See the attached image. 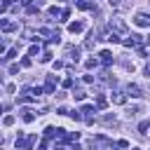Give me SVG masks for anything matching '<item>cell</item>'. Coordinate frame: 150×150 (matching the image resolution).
<instances>
[{
    "instance_id": "obj_1",
    "label": "cell",
    "mask_w": 150,
    "mask_h": 150,
    "mask_svg": "<svg viewBox=\"0 0 150 150\" xmlns=\"http://www.w3.org/2000/svg\"><path fill=\"white\" fill-rule=\"evenodd\" d=\"M110 28H112V33H117V35H127V33H129L124 19H120V16H112V19H110Z\"/></svg>"
},
{
    "instance_id": "obj_2",
    "label": "cell",
    "mask_w": 150,
    "mask_h": 150,
    "mask_svg": "<svg viewBox=\"0 0 150 150\" xmlns=\"http://www.w3.org/2000/svg\"><path fill=\"white\" fill-rule=\"evenodd\" d=\"M134 24H136L138 28H150V14H145V12H136Z\"/></svg>"
},
{
    "instance_id": "obj_3",
    "label": "cell",
    "mask_w": 150,
    "mask_h": 150,
    "mask_svg": "<svg viewBox=\"0 0 150 150\" xmlns=\"http://www.w3.org/2000/svg\"><path fill=\"white\" fill-rule=\"evenodd\" d=\"M127 94H129L131 99H141V96H143V89H141L138 85H129V87H127Z\"/></svg>"
},
{
    "instance_id": "obj_4",
    "label": "cell",
    "mask_w": 150,
    "mask_h": 150,
    "mask_svg": "<svg viewBox=\"0 0 150 150\" xmlns=\"http://www.w3.org/2000/svg\"><path fill=\"white\" fill-rule=\"evenodd\" d=\"M54 89H56V78H54V75H49V78H47V85H45V94H54Z\"/></svg>"
},
{
    "instance_id": "obj_5",
    "label": "cell",
    "mask_w": 150,
    "mask_h": 150,
    "mask_svg": "<svg viewBox=\"0 0 150 150\" xmlns=\"http://www.w3.org/2000/svg\"><path fill=\"white\" fill-rule=\"evenodd\" d=\"M101 124H106V127H115V124H117V117L108 112V115H103V117H101Z\"/></svg>"
},
{
    "instance_id": "obj_6",
    "label": "cell",
    "mask_w": 150,
    "mask_h": 150,
    "mask_svg": "<svg viewBox=\"0 0 150 150\" xmlns=\"http://www.w3.org/2000/svg\"><path fill=\"white\" fill-rule=\"evenodd\" d=\"M68 31H70L73 35H75V33H82V31H85V24H82V21H73V24H68Z\"/></svg>"
},
{
    "instance_id": "obj_7",
    "label": "cell",
    "mask_w": 150,
    "mask_h": 150,
    "mask_svg": "<svg viewBox=\"0 0 150 150\" xmlns=\"http://www.w3.org/2000/svg\"><path fill=\"white\" fill-rule=\"evenodd\" d=\"M110 99H112V103H117V106H124V103H127V96H124V94H120V91H115Z\"/></svg>"
},
{
    "instance_id": "obj_8",
    "label": "cell",
    "mask_w": 150,
    "mask_h": 150,
    "mask_svg": "<svg viewBox=\"0 0 150 150\" xmlns=\"http://www.w3.org/2000/svg\"><path fill=\"white\" fill-rule=\"evenodd\" d=\"M99 56H101V61H103V63H106V66H110V63H112V54H110V52H108V49H106V52H101V54H99Z\"/></svg>"
},
{
    "instance_id": "obj_9",
    "label": "cell",
    "mask_w": 150,
    "mask_h": 150,
    "mask_svg": "<svg viewBox=\"0 0 150 150\" xmlns=\"http://www.w3.org/2000/svg\"><path fill=\"white\" fill-rule=\"evenodd\" d=\"M75 5H78L80 10H94V3H89V0H78Z\"/></svg>"
},
{
    "instance_id": "obj_10",
    "label": "cell",
    "mask_w": 150,
    "mask_h": 150,
    "mask_svg": "<svg viewBox=\"0 0 150 150\" xmlns=\"http://www.w3.org/2000/svg\"><path fill=\"white\" fill-rule=\"evenodd\" d=\"M21 112H24V122H33V120H35V112H33V110H28V108H24Z\"/></svg>"
},
{
    "instance_id": "obj_11",
    "label": "cell",
    "mask_w": 150,
    "mask_h": 150,
    "mask_svg": "<svg viewBox=\"0 0 150 150\" xmlns=\"http://www.w3.org/2000/svg\"><path fill=\"white\" fill-rule=\"evenodd\" d=\"M68 54H70V59H73V61H80V49H78V47H75V49L70 47V49H68Z\"/></svg>"
},
{
    "instance_id": "obj_12",
    "label": "cell",
    "mask_w": 150,
    "mask_h": 150,
    "mask_svg": "<svg viewBox=\"0 0 150 150\" xmlns=\"http://www.w3.org/2000/svg\"><path fill=\"white\" fill-rule=\"evenodd\" d=\"M80 112H85V115H91V112H96V106H82Z\"/></svg>"
},
{
    "instance_id": "obj_13",
    "label": "cell",
    "mask_w": 150,
    "mask_h": 150,
    "mask_svg": "<svg viewBox=\"0 0 150 150\" xmlns=\"http://www.w3.org/2000/svg\"><path fill=\"white\" fill-rule=\"evenodd\" d=\"M31 94H33V99H38V96H42V94H45V89H42V87H33Z\"/></svg>"
},
{
    "instance_id": "obj_14",
    "label": "cell",
    "mask_w": 150,
    "mask_h": 150,
    "mask_svg": "<svg viewBox=\"0 0 150 150\" xmlns=\"http://www.w3.org/2000/svg\"><path fill=\"white\" fill-rule=\"evenodd\" d=\"M94 45H96V40H94V33H91V38H87L85 47H87V49H94Z\"/></svg>"
},
{
    "instance_id": "obj_15",
    "label": "cell",
    "mask_w": 150,
    "mask_h": 150,
    "mask_svg": "<svg viewBox=\"0 0 150 150\" xmlns=\"http://www.w3.org/2000/svg\"><path fill=\"white\" fill-rule=\"evenodd\" d=\"M85 66L91 70V68H96V66H99V61H96V59H87V61H85Z\"/></svg>"
},
{
    "instance_id": "obj_16",
    "label": "cell",
    "mask_w": 150,
    "mask_h": 150,
    "mask_svg": "<svg viewBox=\"0 0 150 150\" xmlns=\"http://www.w3.org/2000/svg\"><path fill=\"white\" fill-rule=\"evenodd\" d=\"M148 129H150V122H141V124H138V131H141V134H148Z\"/></svg>"
},
{
    "instance_id": "obj_17",
    "label": "cell",
    "mask_w": 150,
    "mask_h": 150,
    "mask_svg": "<svg viewBox=\"0 0 150 150\" xmlns=\"http://www.w3.org/2000/svg\"><path fill=\"white\" fill-rule=\"evenodd\" d=\"M73 96H75V101H85V96H87V94H85V91H75Z\"/></svg>"
},
{
    "instance_id": "obj_18",
    "label": "cell",
    "mask_w": 150,
    "mask_h": 150,
    "mask_svg": "<svg viewBox=\"0 0 150 150\" xmlns=\"http://www.w3.org/2000/svg\"><path fill=\"white\" fill-rule=\"evenodd\" d=\"M78 138H80L78 131H73V134H68V136H66V141H78Z\"/></svg>"
},
{
    "instance_id": "obj_19",
    "label": "cell",
    "mask_w": 150,
    "mask_h": 150,
    "mask_svg": "<svg viewBox=\"0 0 150 150\" xmlns=\"http://www.w3.org/2000/svg\"><path fill=\"white\" fill-rule=\"evenodd\" d=\"M54 134H56V129H54V127H47V129H45V136H47V138L54 136Z\"/></svg>"
},
{
    "instance_id": "obj_20",
    "label": "cell",
    "mask_w": 150,
    "mask_h": 150,
    "mask_svg": "<svg viewBox=\"0 0 150 150\" xmlns=\"http://www.w3.org/2000/svg\"><path fill=\"white\" fill-rule=\"evenodd\" d=\"M68 16H70V10H63V12H61V19H59V21H68Z\"/></svg>"
},
{
    "instance_id": "obj_21",
    "label": "cell",
    "mask_w": 150,
    "mask_h": 150,
    "mask_svg": "<svg viewBox=\"0 0 150 150\" xmlns=\"http://www.w3.org/2000/svg\"><path fill=\"white\" fill-rule=\"evenodd\" d=\"M3 122H5V127H12V124H14V117H12V115H7Z\"/></svg>"
},
{
    "instance_id": "obj_22",
    "label": "cell",
    "mask_w": 150,
    "mask_h": 150,
    "mask_svg": "<svg viewBox=\"0 0 150 150\" xmlns=\"http://www.w3.org/2000/svg\"><path fill=\"white\" fill-rule=\"evenodd\" d=\"M14 56H16V49H10V52H7V56H5V61H10V59H14Z\"/></svg>"
},
{
    "instance_id": "obj_23",
    "label": "cell",
    "mask_w": 150,
    "mask_h": 150,
    "mask_svg": "<svg viewBox=\"0 0 150 150\" xmlns=\"http://www.w3.org/2000/svg\"><path fill=\"white\" fill-rule=\"evenodd\" d=\"M28 7V14H35L38 12V7H40V5H26Z\"/></svg>"
},
{
    "instance_id": "obj_24",
    "label": "cell",
    "mask_w": 150,
    "mask_h": 150,
    "mask_svg": "<svg viewBox=\"0 0 150 150\" xmlns=\"http://www.w3.org/2000/svg\"><path fill=\"white\" fill-rule=\"evenodd\" d=\"M56 112H59V115H68V110H66V106H59V108H56Z\"/></svg>"
},
{
    "instance_id": "obj_25",
    "label": "cell",
    "mask_w": 150,
    "mask_h": 150,
    "mask_svg": "<svg viewBox=\"0 0 150 150\" xmlns=\"http://www.w3.org/2000/svg\"><path fill=\"white\" fill-rule=\"evenodd\" d=\"M7 26H10V21H7V19H0V28H3V31H5Z\"/></svg>"
},
{
    "instance_id": "obj_26",
    "label": "cell",
    "mask_w": 150,
    "mask_h": 150,
    "mask_svg": "<svg viewBox=\"0 0 150 150\" xmlns=\"http://www.w3.org/2000/svg\"><path fill=\"white\" fill-rule=\"evenodd\" d=\"M42 61L47 63V61H52V52H45V56H42Z\"/></svg>"
},
{
    "instance_id": "obj_27",
    "label": "cell",
    "mask_w": 150,
    "mask_h": 150,
    "mask_svg": "<svg viewBox=\"0 0 150 150\" xmlns=\"http://www.w3.org/2000/svg\"><path fill=\"white\" fill-rule=\"evenodd\" d=\"M10 73H12V75H16V73H19V66H16V63H14V66H10Z\"/></svg>"
},
{
    "instance_id": "obj_28",
    "label": "cell",
    "mask_w": 150,
    "mask_h": 150,
    "mask_svg": "<svg viewBox=\"0 0 150 150\" xmlns=\"http://www.w3.org/2000/svg\"><path fill=\"white\" fill-rule=\"evenodd\" d=\"M38 150H47V143H45V141H42V143H40V145H38Z\"/></svg>"
},
{
    "instance_id": "obj_29",
    "label": "cell",
    "mask_w": 150,
    "mask_h": 150,
    "mask_svg": "<svg viewBox=\"0 0 150 150\" xmlns=\"http://www.w3.org/2000/svg\"><path fill=\"white\" fill-rule=\"evenodd\" d=\"M108 3H110L112 7H117V5H120V0H108Z\"/></svg>"
},
{
    "instance_id": "obj_30",
    "label": "cell",
    "mask_w": 150,
    "mask_h": 150,
    "mask_svg": "<svg viewBox=\"0 0 150 150\" xmlns=\"http://www.w3.org/2000/svg\"><path fill=\"white\" fill-rule=\"evenodd\" d=\"M143 73H145V75H148V78H150V63L145 66V70H143Z\"/></svg>"
},
{
    "instance_id": "obj_31",
    "label": "cell",
    "mask_w": 150,
    "mask_h": 150,
    "mask_svg": "<svg viewBox=\"0 0 150 150\" xmlns=\"http://www.w3.org/2000/svg\"><path fill=\"white\" fill-rule=\"evenodd\" d=\"M5 52V42H0V54H3Z\"/></svg>"
},
{
    "instance_id": "obj_32",
    "label": "cell",
    "mask_w": 150,
    "mask_h": 150,
    "mask_svg": "<svg viewBox=\"0 0 150 150\" xmlns=\"http://www.w3.org/2000/svg\"><path fill=\"white\" fill-rule=\"evenodd\" d=\"M0 115H3V106H0Z\"/></svg>"
},
{
    "instance_id": "obj_33",
    "label": "cell",
    "mask_w": 150,
    "mask_h": 150,
    "mask_svg": "<svg viewBox=\"0 0 150 150\" xmlns=\"http://www.w3.org/2000/svg\"><path fill=\"white\" fill-rule=\"evenodd\" d=\"M148 45H150V38H148Z\"/></svg>"
},
{
    "instance_id": "obj_34",
    "label": "cell",
    "mask_w": 150,
    "mask_h": 150,
    "mask_svg": "<svg viewBox=\"0 0 150 150\" xmlns=\"http://www.w3.org/2000/svg\"><path fill=\"white\" fill-rule=\"evenodd\" d=\"M0 150H3V148H0Z\"/></svg>"
}]
</instances>
